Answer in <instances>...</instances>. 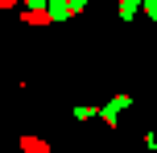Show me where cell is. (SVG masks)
Wrapping results in <instances>:
<instances>
[{
  "label": "cell",
  "instance_id": "1",
  "mask_svg": "<svg viewBox=\"0 0 157 153\" xmlns=\"http://www.w3.org/2000/svg\"><path fill=\"white\" fill-rule=\"evenodd\" d=\"M54 4V17H66V0H50Z\"/></svg>",
  "mask_w": 157,
  "mask_h": 153
},
{
  "label": "cell",
  "instance_id": "2",
  "mask_svg": "<svg viewBox=\"0 0 157 153\" xmlns=\"http://www.w3.org/2000/svg\"><path fill=\"white\" fill-rule=\"evenodd\" d=\"M145 13H149L153 21H157V0H145Z\"/></svg>",
  "mask_w": 157,
  "mask_h": 153
},
{
  "label": "cell",
  "instance_id": "3",
  "mask_svg": "<svg viewBox=\"0 0 157 153\" xmlns=\"http://www.w3.org/2000/svg\"><path fill=\"white\" fill-rule=\"evenodd\" d=\"M13 4H17V0H0V8H13Z\"/></svg>",
  "mask_w": 157,
  "mask_h": 153
},
{
  "label": "cell",
  "instance_id": "4",
  "mask_svg": "<svg viewBox=\"0 0 157 153\" xmlns=\"http://www.w3.org/2000/svg\"><path fill=\"white\" fill-rule=\"evenodd\" d=\"M83 4H87V0H71V8H83Z\"/></svg>",
  "mask_w": 157,
  "mask_h": 153
}]
</instances>
